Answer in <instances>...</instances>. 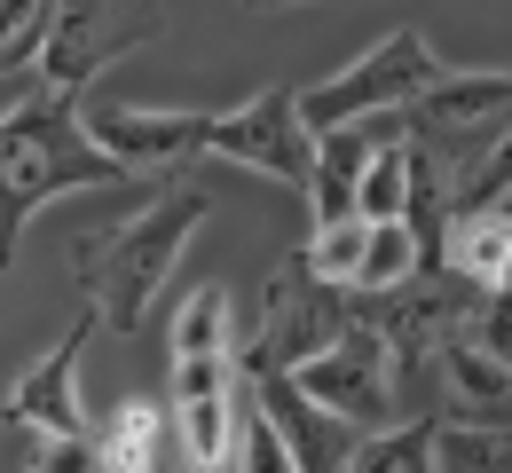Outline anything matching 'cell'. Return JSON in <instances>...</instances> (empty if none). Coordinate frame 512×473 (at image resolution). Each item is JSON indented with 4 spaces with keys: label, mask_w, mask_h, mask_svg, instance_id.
I'll return each instance as SVG.
<instances>
[{
    "label": "cell",
    "mask_w": 512,
    "mask_h": 473,
    "mask_svg": "<svg viewBox=\"0 0 512 473\" xmlns=\"http://www.w3.org/2000/svg\"><path fill=\"white\" fill-rule=\"evenodd\" d=\"M347 473H434V418H402L371 442H355Z\"/></svg>",
    "instance_id": "e0dca14e"
},
{
    "label": "cell",
    "mask_w": 512,
    "mask_h": 473,
    "mask_svg": "<svg viewBox=\"0 0 512 473\" xmlns=\"http://www.w3.org/2000/svg\"><path fill=\"white\" fill-rule=\"evenodd\" d=\"M505 111H512L505 71H442L394 127H402V142H410L442 182H457V174H473L481 158L505 150Z\"/></svg>",
    "instance_id": "277c9868"
},
{
    "label": "cell",
    "mask_w": 512,
    "mask_h": 473,
    "mask_svg": "<svg viewBox=\"0 0 512 473\" xmlns=\"http://www.w3.org/2000/svg\"><path fill=\"white\" fill-rule=\"evenodd\" d=\"M150 40H158V8H95V0L56 8L48 16V40H40V87L79 103L95 71L134 56V48H150Z\"/></svg>",
    "instance_id": "9c48e42d"
},
{
    "label": "cell",
    "mask_w": 512,
    "mask_h": 473,
    "mask_svg": "<svg viewBox=\"0 0 512 473\" xmlns=\"http://www.w3.org/2000/svg\"><path fill=\"white\" fill-rule=\"evenodd\" d=\"M505 269H512L505 213H457V221H442V276H457L481 300H505Z\"/></svg>",
    "instance_id": "4fadbf2b"
},
{
    "label": "cell",
    "mask_w": 512,
    "mask_h": 473,
    "mask_svg": "<svg viewBox=\"0 0 512 473\" xmlns=\"http://www.w3.org/2000/svg\"><path fill=\"white\" fill-rule=\"evenodd\" d=\"M48 16H56V8H40V0H8V8H0V71H24V64H40Z\"/></svg>",
    "instance_id": "ffe728a7"
},
{
    "label": "cell",
    "mask_w": 512,
    "mask_h": 473,
    "mask_svg": "<svg viewBox=\"0 0 512 473\" xmlns=\"http://www.w3.org/2000/svg\"><path fill=\"white\" fill-rule=\"evenodd\" d=\"M355 324V292H331L308 276V261L292 253L284 269L268 276L260 292V324H253V347H245V371L253 379H292L300 363H316L323 347H339Z\"/></svg>",
    "instance_id": "8992f818"
},
{
    "label": "cell",
    "mask_w": 512,
    "mask_h": 473,
    "mask_svg": "<svg viewBox=\"0 0 512 473\" xmlns=\"http://www.w3.org/2000/svg\"><path fill=\"white\" fill-rule=\"evenodd\" d=\"M253 395V410L268 418V434L284 442V458H292V473H347V458H355V434L339 426V418H323L292 379H253L245 387Z\"/></svg>",
    "instance_id": "7c38bea8"
},
{
    "label": "cell",
    "mask_w": 512,
    "mask_h": 473,
    "mask_svg": "<svg viewBox=\"0 0 512 473\" xmlns=\"http://www.w3.org/2000/svg\"><path fill=\"white\" fill-rule=\"evenodd\" d=\"M402 205H410V150L394 135V142L371 150V166H363V182H355V221H363V229H386V221H402Z\"/></svg>",
    "instance_id": "2e32d148"
},
{
    "label": "cell",
    "mask_w": 512,
    "mask_h": 473,
    "mask_svg": "<svg viewBox=\"0 0 512 473\" xmlns=\"http://www.w3.org/2000/svg\"><path fill=\"white\" fill-rule=\"evenodd\" d=\"M205 213H213V198L197 182H166L142 213L111 221V229H87L71 245V276H79L95 324L142 332V316L158 308V292H166V276H174V261H182V245L197 237Z\"/></svg>",
    "instance_id": "6da1fadb"
},
{
    "label": "cell",
    "mask_w": 512,
    "mask_h": 473,
    "mask_svg": "<svg viewBox=\"0 0 512 473\" xmlns=\"http://www.w3.org/2000/svg\"><path fill=\"white\" fill-rule=\"evenodd\" d=\"M237 347H229V292L197 284L174 316V450L190 473L229 466V434H237Z\"/></svg>",
    "instance_id": "3957f363"
},
{
    "label": "cell",
    "mask_w": 512,
    "mask_h": 473,
    "mask_svg": "<svg viewBox=\"0 0 512 473\" xmlns=\"http://www.w3.org/2000/svg\"><path fill=\"white\" fill-rule=\"evenodd\" d=\"M292 387H300L323 418H339L347 434H363V426L386 434V426L402 418V403H394V371H386V347H379L371 324H347L339 347H323L316 363L292 371Z\"/></svg>",
    "instance_id": "ba28073f"
},
{
    "label": "cell",
    "mask_w": 512,
    "mask_h": 473,
    "mask_svg": "<svg viewBox=\"0 0 512 473\" xmlns=\"http://www.w3.org/2000/svg\"><path fill=\"white\" fill-rule=\"evenodd\" d=\"M205 158H229V166H253L268 182L300 190L308 198V174H316V142L300 127V87H268L245 111H213L205 127Z\"/></svg>",
    "instance_id": "52a82bcc"
},
{
    "label": "cell",
    "mask_w": 512,
    "mask_h": 473,
    "mask_svg": "<svg viewBox=\"0 0 512 473\" xmlns=\"http://www.w3.org/2000/svg\"><path fill=\"white\" fill-rule=\"evenodd\" d=\"M402 127L394 119H371V127H339V135H316V174H308V198H316V229L323 221H347L355 213V182L371 166V150L394 142Z\"/></svg>",
    "instance_id": "5bb4252c"
},
{
    "label": "cell",
    "mask_w": 512,
    "mask_h": 473,
    "mask_svg": "<svg viewBox=\"0 0 512 473\" xmlns=\"http://www.w3.org/2000/svg\"><path fill=\"white\" fill-rule=\"evenodd\" d=\"M103 182L127 190V174L79 135V103H71V95H48V87H40V95H24L16 111H0V269L16 261L24 221L48 198L103 190Z\"/></svg>",
    "instance_id": "7a4b0ae2"
},
{
    "label": "cell",
    "mask_w": 512,
    "mask_h": 473,
    "mask_svg": "<svg viewBox=\"0 0 512 473\" xmlns=\"http://www.w3.org/2000/svg\"><path fill=\"white\" fill-rule=\"evenodd\" d=\"M24 473H103V458H95V434H32Z\"/></svg>",
    "instance_id": "44dd1931"
},
{
    "label": "cell",
    "mask_w": 512,
    "mask_h": 473,
    "mask_svg": "<svg viewBox=\"0 0 512 473\" xmlns=\"http://www.w3.org/2000/svg\"><path fill=\"white\" fill-rule=\"evenodd\" d=\"M229 466H237V473H292L284 442L268 434V418L253 410V395H245V387H237V434H229Z\"/></svg>",
    "instance_id": "d6986e66"
},
{
    "label": "cell",
    "mask_w": 512,
    "mask_h": 473,
    "mask_svg": "<svg viewBox=\"0 0 512 473\" xmlns=\"http://www.w3.org/2000/svg\"><path fill=\"white\" fill-rule=\"evenodd\" d=\"M95 458L103 473H166L174 458V426H166V403H119L103 418V434H95Z\"/></svg>",
    "instance_id": "9a60e30c"
},
{
    "label": "cell",
    "mask_w": 512,
    "mask_h": 473,
    "mask_svg": "<svg viewBox=\"0 0 512 473\" xmlns=\"http://www.w3.org/2000/svg\"><path fill=\"white\" fill-rule=\"evenodd\" d=\"M103 332L95 324V308H79V324H71L16 387H8V418L24 426V434H87V410H79V363H87V339Z\"/></svg>",
    "instance_id": "8fae6325"
},
{
    "label": "cell",
    "mask_w": 512,
    "mask_h": 473,
    "mask_svg": "<svg viewBox=\"0 0 512 473\" xmlns=\"http://www.w3.org/2000/svg\"><path fill=\"white\" fill-rule=\"evenodd\" d=\"M205 127L213 111H134V103H79V135L95 142L119 174H166V166H190L205 158Z\"/></svg>",
    "instance_id": "30bf717a"
},
{
    "label": "cell",
    "mask_w": 512,
    "mask_h": 473,
    "mask_svg": "<svg viewBox=\"0 0 512 473\" xmlns=\"http://www.w3.org/2000/svg\"><path fill=\"white\" fill-rule=\"evenodd\" d=\"M442 79V56L426 48V32H386L371 56H355V64L339 71V79H323L300 95V127L308 142L316 135H339V127H371V119H402L426 87Z\"/></svg>",
    "instance_id": "5b68a950"
},
{
    "label": "cell",
    "mask_w": 512,
    "mask_h": 473,
    "mask_svg": "<svg viewBox=\"0 0 512 473\" xmlns=\"http://www.w3.org/2000/svg\"><path fill=\"white\" fill-rule=\"evenodd\" d=\"M402 284H418V245H410V229H402V221H386V229L363 237L355 300H386V292H402Z\"/></svg>",
    "instance_id": "ac0fdd59"
}]
</instances>
